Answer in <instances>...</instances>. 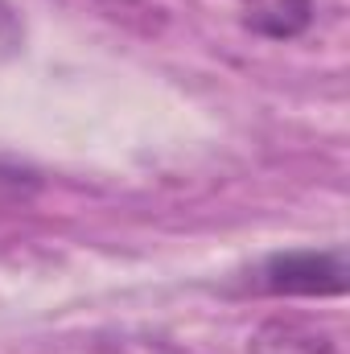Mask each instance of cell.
Returning a JSON list of instances; mask_svg holds the SVG:
<instances>
[{
  "mask_svg": "<svg viewBox=\"0 0 350 354\" xmlns=\"http://www.w3.org/2000/svg\"><path fill=\"white\" fill-rule=\"evenodd\" d=\"M252 354H342V338L301 322H268L252 338Z\"/></svg>",
  "mask_w": 350,
  "mask_h": 354,
  "instance_id": "cell-3",
  "label": "cell"
},
{
  "mask_svg": "<svg viewBox=\"0 0 350 354\" xmlns=\"http://www.w3.org/2000/svg\"><path fill=\"white\" fill-rule=\"evenodd\" d=\"M243 25L272 41H293L313 25V0H239Z\"/></svg>",
  "mask_w": 350,
  "mask_h": 354,
  "instance_id": "cell-2",
  "label": "cell"
},
{
  "mask_svg": "<svg viewBox=\"0 0 350 354\" xmlns=\"http://www.w3.org/2000/svg\"><path fill=\"white\" fill-rule=\"evenodd\" d=\"M260 280L276 297H342L347 256L342 252H284L264 264Z\"/></svg>",
  "mask_w": 350,
  "mask_h": 354,
  "instance_id": "cell-1",
  "label": "cell"
},
{
  "mask_svg": "<svg viewBox=\"0 0 350 354\" xmlns=\"http://www.w3.org/2000/svg\"><path fill=\"white\" fill-rule=\"evenodd\" d=\"M17 37H21V29H17V21H12L8 4L0 0V54H8V50L17 46Z\"/></svg>",
  "mask_w": 350,
  "mask_h": 354,
  "instance_id": "cell-4",
  "label": "cell"
}]
</instances>
